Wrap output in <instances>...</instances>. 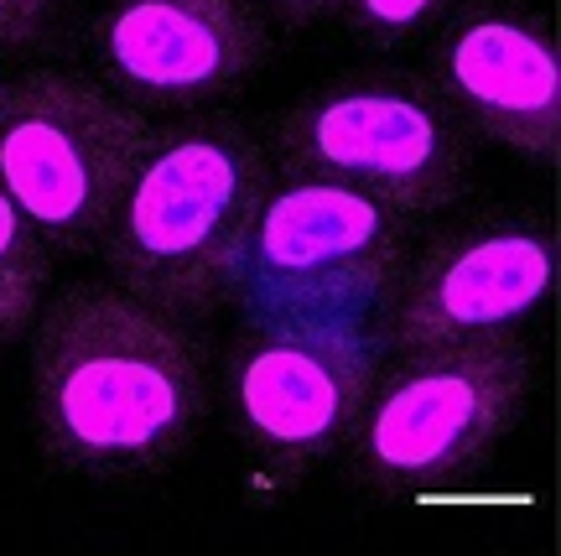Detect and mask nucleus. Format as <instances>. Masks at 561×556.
<instances>
[{"label": "nucleus", "mask_w": 561, "mask_h": 556, "mask_svg": "<svg viewBox=\"0 0 561 556\" xmlns=\"http://www.w3.org/2000/svg\"><path fill=\"white\" fill-rule=\"evenodd\" d=\"M203 400L193 333L115 281L68 286L37 313L32 421L62 474H157L187 447Z\"/></svg>", "instance_id": "nucleus-1"}, {"label": "nucleus", "mask_w": 561, "mask_h": 556, "mask_svg": "<svg viewBox=\"0 0 561 556\" xmlns=\"http://www.w3.org/2000/svg\"><path fill=\"white\" fill-rule=\"evenodd\" d=\"M265 188L271 161L244 125H172L146 140L94 250L130 297L161 313H208Z\"/></svg>", "instance_id": "nucleus-2"}, {"label": "nucleus", "mask_w": 561, "mask_h": 556, "mask_svg": "<svg viewBox=\"0 0 561 556\" xmlns=\"http://www.w3.org/2000/svg\"><path fill=\"white\" fill-rule=\"evenodd\" d=\"M411 214L364 188L286 172L265 188L224 297L244 322H364L405 265Z\"/></svg>", "instance_id": "nucleus-3"}, {"label": "nucleus", "mask_w": 561, "mask_h": 556, "mask_svg": "<svg viewBox=\"0 0 561 556\" xmlns=\"http://www.w3.org/2000/svg\"><path fill=\"white\" fill-rule=\"evenodd\" d=\"M530 385L536 359L520 338L401 349L348 432L354 474L401 495L453 489L515 432Z\"/></svg>", "instance_id": "nucleus-4"}, {"label": "nucleus", "mask_w": 561, "mask_h": 556, "mask_svg": "<svg viewBox=\"0 0 561 556\" xmlns=\"http://www.w3.org/2000/svg\"><path fill=\"white\" fill-rule=\"evenodd\" d=\"M276 161L297 178H333L437 214L468 188V131L421 73H343L276 120Z\"/></svg>", "instance_id": "nucleus-5"}, {"label": "nucleus", "mask_w": 561, "mask_h": 556, "mask_svg": "<svg viewBox=\"0 0 561 556\" xmlns=\"http://www.w3.org/2000/svg\"><path fill=\"white\" fill-rule=\"evenodd\" d=\"M151 125L136 104L62 68L0 89V193L47 245L89 250L136 172Z\"/></svg>", "instance_id": "nucleus-6"}, {"label": "nucleus", "mask_w": 561, "mask_h": 556, "mask_svg": "<svg viewBox=\"0 0 561 556\" xmlns=\"http://www.w3.org/2000/svg\"><path fill=\"white\" fill-rule=\"evenodd\" d=\"M385 338L364 322H244L229 354V406L240 438L280 478L312 468L348 442L369 385L380 375Z\"/></svg>", "instance_id": "nucleus-7"}, {"label": "nucleus", "mask_w": 561, "mask_h": 556, "mask_svg": "<svg viewBox=\"0 0 561 556\" xmlns=\"http://www.w3.org/2000/svg\"><path fill=\"white\" fill-rule=\"evenodd\" d=\"M557 297V235L546 219H489L432 239L385 297V343H500Z\"/></svg>", "instance_id": "nucleus-8"}, {"label": "nucleus", "mask_w": 561, "mask_h": 556, "mask_svg": "<svg viewBox=\"0 0 561 556\" xmlns=\"http://www.w3.org/2000/svg\"><path fill=\"white\" fill-rule=\"evenodd\" d=\"M432 83L462 131H479L525 161L551 167L561 146V53L546 16L479 0L442 26Z\"/></svg>", "instance_id": "nucleus-9"}, {"label": "nucleus", "mask_w": 561, "mask_h": 556, "mask_svg": "<svg viewBox=\"0 0 561 556\" xmlns=\"http://www.w3.org/2000/svg\"><path fill=\"white\" fill-rule=\"evenodd\" d=\"M261 0H115L94 53L115 94L146 110L219 100L265 63Z\"/></svg>", "instance_id": "nucleus-10"}, {"label": "nucleus", "mask_w": 561, "mask_h": 556, "mask_svg": "<svg viewBox=\"0 0 561 556\" xmlns=\"http://www.w3.org/2000/svg\"><path fill=\"white\" fill-rule=\"evenodd\" d=\"M53 276V250L32 219L0 193V343L21 338L42 313V292Z\"/></svg>", "instance_id": "nucleus-11"}, {"label": "nucleus", "mask_w": 561, "mask_h": 556, "mask_svg": "<svg viewBox=\"0 0 561 556\" xmlns=\"http://www.w3.org/2000/svg\"><path fill=\"white\" fill-rule=\"evenodd\" d=\"M447 5L453 0H339V16L369 47H396L411 32H421L432 16H442Z\"/></svg>", "instance_id": "nucleus-12"}, {"label": "nucleus", "mask_w": 561, "mask_h": 556, "mask_svg": "<svg viewBox=\"0 0 561 556\" xmlns=\"http://www.w3.org/2000/svg\"><path fill=\"white\" fill-rule=\"evenodd\" d=\"M62 16V0H0V42L5 47H26L53 32Z\"/></svg>", "instance_id": "nucleus-13"}, {"label": "nucleus", "mask_w": 561, "mask_h": 556, "mask_svg": "<svg viewBox=\"0 0 561 556\" xmlns=\"http://www.w3.org/2000/svg\"><path fill=\"white\" fill-rule=\"evenodd\" d=\"M265 11L286 26H312V21L333 16L339 11V0H265Z\"/></svg>", "instance_id": "nucleus-14"}, {"label": "nucleus", "mask_w": 561, "mask_h": 556, "mask_svg": "<svg viewBox=\"0 0 561 556\" xmlns=\"http://www.w3.org/2000/svg\"><path fill=\"white\" fill-rule=\"evenodd\" d=\"M0 89H5V83H0Z\"/></svg>", "instance_id": "nucleus-15"}]
</instances>
